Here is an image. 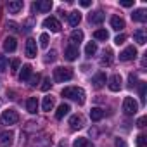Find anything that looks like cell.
Wrapping results in <instances>:
<instances>
[{"mask_svg":"<svg viewBox=\"0 0 147 147\" xmlns=\"http://www.w3.org/2000/svg\"><path fill=\"white\" fill-rule=\"evenodd\" d=\"M62 97L71 99V100H76L80 106L85 104V90L80 87H66L62 90Z\"/></svg>","mask_w":147,"mask_h":147,"instance_id":"6da1fadb","label":"cell"},{"mask_svg":"<svg viewBox=\"0 0 147 147\" xmlns=\"http://www.w3.org/2000/svg\"><path fill=\"white\" fill-rule=\"evenodd\" d=\"M71 78H73L71 67H55V69H54V80H55L57 83H64V82H67V80H71Z\"/></svg>","mask_w":147,"mask_h":147,"instance_id":"7a4b0ae2","label":"cell"},{"mask_svg":"<svg viewBox=\"0 0 147 147\" xmlns=\"http://www.w3.org/2000/svg\"><path fill=\"white\" fill-rule=\"evenodd\" d=\"M19 121V114H18V111H14V109H7V111H4L2 113V116H0V123L2 125H16Z\"/></svg>","mask_w":147,"mask_h":147,"instance_id":"3957f363","label":"cell"},{"mask_svg":"<svg viewBox=\"0 0 147 147\" xmlns=\"http://www.w3.org/2000/svg\"><path fill=\"white\" fill-rule=\"evenodd\" d=\"M137 111H138L137 100L133 97H125V100H123V113L126 116H133V114H137Z\"/></svg>","mask_w":147,"mask_h":147,"instance_id":"277c9868","label":"cell"},{"mask_svg":"<svg viewBox=\"0 0 147 147\" xmlns=\"http://www.w3.org/2000/svg\"><path fill=\"white\" fill-rule=\"evenodd\" d=\"M85 126V118L82 114H73L69 118V128L71 130H80Z\"/></svg>","mask_w":147,"mask_h":147,"instance_id":"5b68a950","label":"cell"},{"mask_svg":"<svg viewBox=\"0 0 147 147\" xmlns=\"http://www.w3.org/2000/svg\"><path fill=\"white\" fill-rule=\"evenodd\" d=\"M14 142V133L11 130H5L0 133V147H11Z\"/></svg>","mask_w":147,"mask_h":147,"instance_id":"8992f818","label":"cell"},{"mask_svg":"<svg viewBox=\"0 0 147 147\" xmlns=\"http://www.w3.org/2000/svg\"><path fill=\"white\" fill-rule=\"evenodd\" d=\"M135 57H137V49H135L133 45L126 47V49L119 54V61H123V62H128V61H131V59H135Z\"/></svg>","mask_w":147,"mask_h":147,"instance_id":"52a82bcc","label":"cell"},{"mask_svg":"<svg viewBox=\"0 0 147 147\" xmlns=\"http://www.w3.org/2000/svg\"><path fill=\"white\" fill-rule=\"evenodd\" d=\"M24 54H26V57H30V59L36 57V42H35L33 38H28V40H26V45H24Z\"/></svg>","mask_w":147,"mask_h":147,"instance_id":"ba28073f","label":"cell"},{"mask_svg":"<svg viewBox=\"0 0 147 147\" xmlns=\"http://www.w3.org/2000/svg\"><path fill=\"white\" fill-rule=\"evenodd\" d=\"M43 28L50 30L52 33H57V31H61V23H59L55 18H47V19L43 21Z\"/></svg>","mask_w":147,"mask_h":147,"instance_id":"9c48e42d","label":"cell"},{"mask_svg":"<svg viewBox=\"0 0 147 147\" xmlns=\"http://www.w3.org/2000/svg\"><path fill=\"white\" fill-rule=\"evenodd\" d=\"M109 90L111 92H119L121 90V76L119 75H113L111 78H109Z\"/></svg>","mask_w":147,"mask_h":147,"instance_id":"30bf717a","label":"cell"},{"mask_svg":"<svg viewBox=\"0 0 147 147\" xmlns=\"http://www.w3.org/2000/svg\"><path fill=\"white\" fill-rule=\"evenodd\" d=\"M50 9H52V2H50V0H42V2H35V4H33V11L49 12Z\"/></svg>","mask_w":147,"mask_h":147,"instance_id":"8fae6325","label":"cell"},{"mask_svg":"<svg viewBox=\"0 0 147 147\" xmlns=\"http://www.w3.org/2000/svg\"><path fill=\"white\" fill-rule=\"evenodd\" d=\"M23 0H12V2H9L7 4V11L11 12V14H18L19 11H23Z\"/></svg>","mask_w":147,"mask_h":147,"instance_id":"7c38bea8","label":"cell"},{"mask_svg":"<svg viewBox=\"0 0 147 147\" xmlns=\"http://www.w3.org/2000/svg\"><path fill=\"white\" fill-rule=\"evenodd\" d=\"M16 49H18V40L14 36H7L4 40V50L5 52H14Z\"/></svg>","mask_w":147,"mask_h":147,"instance_id":"4fadbf2b","label":"cell"},{"mask_svg":"<svg viewBox=\"0 0 147 147\" xmlns=\"http://www.w3.org/2000/svg\"><path fill=\"white\" fill-rule=\"evenodd\" d=\"M69 40H71V45H75V47H78L82 42H83V31L82 30H75L71 33V36H69Z\"/></svg>","mask_w":147,"mask_h":147,"instance_id":"5bb4252c","label":"cell"},{"mask_svg":"<svg viewBox=\"0 0 147 147\" xmlns=\"http://www.w3.org/2000/svg\"><path fill=\"white\" fill-rule=\"evenodd\" d=\"M104 12L102 11H95V12H92V14H88V21H90V24H100L102 21H104Z\"/></svg>","mask_w":147,"mask_h":147,"instance_id":"9a60e30c","label":"cell"},{"mask_svg":"<svg viewBox=\"0 0 147 147\" xmlns=\"http://www.w3.org/2000/svg\"><path fill=\"white\" fill-rule=\"evenodd\" d=\"M92 83H94V88H102L104 85H106V75L100 71V73H97V75L94 76V80H92Z\"/></svg>","mask_w":147,"mask_h":147,"instance_id":"2e32d148","label":"cell"},{"mask_svg":"<svg viewBox=\"0 0 147 147\" xmlns=\"http://www.w3.org/2000/svg\"><path fill=\"white\" fill-rule=\"evenodd\" d=\"M64 57H66L67 61H75V59L78 57V47L67 45V47H66V52H64Z\"/></svg>","mask_w":147,"mask_h":147,"instance_id":"e0dca14e","label":"cell"},{"mask_svg":"<svg viewBox=\"0 0 147 147\" xmlns=\"http://www.w3.org/2000/svg\"><path fill=\"white\" fill-rule=\"evenodd\" d=\"M67 21H69V24H71V26H78V24H80V21H82V14H80L78 11H73V12H69V14H67Z\"/></svg>","mask_w":147,"mask_h":147,"instance_id":"ac0fdd59","label":"cell"},{"mask_svg":"<svg viewBox=\"0 0 147 147\" xmlns=\"http://www.w3.org/2000/svg\"><path fill=\"white\" fill-rule=\"evenodd\" d=\"M26 109H28V113L35 114V113L38 111V99H36V97H30V99L26 100Z\"/></svg>","mask_w":147,"mask_h":147,"instance_id":"d6986e66","label":"cell"},{"mask_svg":"<svg viewBox=\"0 0 147 147\" xmlns=\"http://www.w3.org/2000/svg\"><path fill=\"white\" fill-rule=\"evenodd\" d=\"M31 69H33V67H31L30 64H24V66H23V69H21V73H19V80H21V82H28V80H30Z\"/></svg>","mask_w":147,"mask_h":147,"instance_id":"ffe728a7","label":"cell"},{"mask_svg":"<svg viewBox=\"0 0 147 147\" xmlns=\"http://www.w3.org/2000/svg\"><path fill=\"white\" fill-rule=\"evenodd\" d=\"M111 26H113V30L121 31V30L125 28V21H123L119 16H113V18H111Z\"/></svg>","mask_w":147,"mask_h":147,"instance_id":"44dd1931","label":"cell"},{"mask_svg":"<svg viewBox=\"0 0 147 147\" xmlns=\"http://www.w3.org/2000/svg\"><path fill=\"white\" fill-rule=\"evenodd\" d=\"M131 19H133V21H137V23H145L147 14H145V11H144V9H137V11L131 14Z\"/></svg>","mask_w":147,"mask_h":147,"instance_id":"7402d4cb","label":"cell"},{"mask_svg":"<svg viewBox=\"0 0 147 147\" xmlns=\"http://www.w3.org/2000/svg\"><path fill=\"white\" fill-rule=\"evenodd\" d=\"M100 64H102V66H111V64H113V50H111V49H106V50H104V55H102V59H100Z\"/></svg>","mask_w":147,"mask_h":147,"instance_id":"603a6c76","label":"cell"},{"mask_svg":"<svg viewBox=\"0 0 147 147\" xmlns=\"http://www.w3.org/2000/svg\"><path fill=\"white\" fill-rule=\"evenodd\" d=\"M69 111H71L69 104H61V106L57 107V111H55V118H57V119H62V118H64Z\"/></svg>","mask_w":147,"mask_h":147,"instance_id":"cb8c5ba5","label":"cell"},{"mask_svg":"<svg viewBox=\"0 0 147 147\" xmlns=\"http://www.w3.org/2000/svg\"><path fill=\"white\" fill-rule=\"evenodd\" d=\"M90 118H92V121H100V119L104 118V111H102L100 107H92Z\"/></svg>","mask_w":147,"mask_h":147,"instance_id":"d4e9b609","label":"cell"},{"mask_svg":"<svg viewBox=\"0 0 147 147\" xmlns=\"http://www.w3.org/2000/svg\"><path fill=\"white\" fill-rule=\"evenodd\" d=\"M133 40L138 43V45H144L147 40H145V31L144 30H137L135 33H133Z\"/></svg>","mask_w":147,"mask_h":147,"instance_id":"484cf974","label":"cell"},{"mask_svg":"<svg viewBox=\"0 0 147 147\" xmlns=\"http://www.w3.org/2000/svg\"><path fill=\"white\" fill-rule=\"evenodd\" d=\"M42 107H43V111H52V107H54V97H50V95H47V97H43V102H42Z\"/></svg>","mask_w":147,"mask_h":147,"instance_id":"4316f807","label":"cell"},{"mask_svg":"<svg viewBox=\"0 0 147 147\" xmlns=\"http://www.w3.org/2000/svg\"><path fill=\"white\" fill-rule=\"evenodd\" d=\"M73 145H75V147H94L88 142V138H85V137H78L75 142H73Z\"/></svg>","mask_w":147,"mask_h":147,"instance_id":"83f0119b","label":"cell"},{"mask_svg":"<svg viewBox=\"0 0 147 147\" xmlns=\"http://www.w3.org/2000/svg\"><path fill=\"white\" fill-rule=\"evenodd\" d=\"M95 52H97V43H95V42H88L87 47H85V55H87V57H92Z\"/></svg>","mask_w":147,"mask_h":147,"instance_id":"f1b7e54d","label":"cell"},{"mask_svg":"<svg viewBox=\"0 0 147 147\" xmlns=\"http://www.w3.org/2000/svg\"><path fill=\"white\" fill-rule=\"evenodd\" d=\"M94 38H95V40H104V42H106V40L109 38V33H107L106 30H95V31H94Z\"/></svg>","mask_w":147,"mask_h":147,"instance_id":"f546056e","label":"cell"},{"mask_svg":"<svg viewBox=\"0 0 147 147\" xmlns=\"http://www.w3.org/2000/svg\"><path fill=\"white\" fill-rule=\"evenodd\" d=\"M145 88H147V83H145V82H140V85H138V94H140L142 104H145Z\"/></svg>","mask_w":147,"mask_h":147,"instance_id":"4dcf8cb0","label":"cell"},{"mask_svg":"<svg viewBox=\"0 0 147 147\" xmlns=\"http://www.w3.org/2000/svg\"><path fill=\"white\" fill-rule=\"evenodd\" d=\"M40 47L42 49H47L49 47V35L47 33H42L40 35Z\"/></svg>","mask_w":147,"mask_h":147,"instance_id":"1f68e13d","label":"cell"},{"mask_svg":"<svg viewBox=\"0 0 147 147\" xmlns=\"http://www.w3.org/2000/svg\"><path fill=\"white\" fill-rule=\"evenodd\" d=\"M5 69H7V57L0 55V73H4Z\"/></svg>","mask_w":147,"mask_h":147,"instance_id":"d6a6232c","label":"cell"},{"mask_svg":"<svg viewBox=\"0 0 147 147\" xmlns=\"http://www.w3.org/2000/svg\"><path fill=\"white\" fill-rule=\"evenodd\" d=\"M125 40H126V35H118V36L114 38V43H116V45H121V43H125Z\"/></svg>","mask_w":147,"mask_h":147,"instance_id":"836d02e7","label":"cell"},{"mask_svg":"<svg viewBox=\"0 0 147 147\" xmlns=\"http://www.w3.org/2000/svg\"><path fill=\"white\" fill-rule=\"evenodd\" d=\"M19 66H21V61H19V59H14V61L11 62V69H12V71H18Z\"/></svg>","mask_w":147,"mask_h":147,"instance_id":"e575fe53","label":"cell"},{"mask_svg":"<svg viewBox=\"0 0 147 147\" xmlns=\"http://www.w3.org/2000/svg\"><path fill=\"white\" fill-rule=\"evenodd\" d=\"M137 142H138V147H145V142H147V137H145V135H138V138H137Z\"/></svg>","mask_w":147,"mask_h":147,"instance_id":"d590c367","label":"cell"},{"mask_svg":"<svg viewBox=\"0 0 147 147\" xmlns=\"http://www.w3.org/2000/svg\"><path fill=\"white\" fill-rule=\"evenodd\" d=\"M50 85H52V83H50V78H45V80H43V85H42V90L47 92V90L50 88Z\"/></svg>","mask_w":147,"mask_h":147,"instance_id":"8d00e7d4","label":"cell"},{"mask_svg":"<svg viewBox=\"0 0 147 147\" xmlns=\"http://www.w3.org/2000/svg\"><path fill=\"white\" fill-rule=\"evenodd\" d=\"M128 80H130V87L133 88V87L137 85V83H135V82H137V76L133 75V73H130V76H128Z\"/></svg>","mask_w":147,"mask_h":147,"instance_id":"74e56055","label":"cell"},{"mask_svg":"<svg viewBox=\"0 0 147 147\" xmlns=\"http://www.w3.org/2000/svg\"><path fill=\"white\" fill-rule=\"evenodd\" d=\"M38 82H40V75H35V76L30 80V85H31V87H36V83H38Z\"/></svg>","mask_w":147,"mask_h":147,"instance_id":"f35d334b","label":"cell"},{"mask_svg":"<svg viewBox=\"0 0 147 147\" xmlns=\"http://www.w3.org/2000/svg\"><path fill=\"white\" fill-rule=\"evenodd\" d=\"M114 145H116V147H126V142H125L123 138H116V140H114Z\"/></svg>","mask_w":147,"mask_h":147,"instance_id":"ab89813d","label":"cell"},{"mask_svg":"<svg viewBox=\"0 0 147 147\" xmlns=\"http://www.w3.org/2000/svg\"><path fill=\"white\" fill-rule=\"evenodd\" d=\"M7 28H9V30H11V31H18V30H19V28H18V24H16V23H7Z\"/></svg>","mask_w":147,"mask_h":147,"instance_id":"60d3db41","label":"cell"},{"mask_svg":"<svg viewBox=\"0 0 147 147\" xmlns=\"http://www.w3.org/2000/svg\"><path fill=\"white\" fill-rule=\"evenodd\" d=\"M47 61H55V50H50L47 54Z\"/></svg>","mask_w":147,"mask_h":147,"instance_id":"b9f144b4","label":"cell"},{"mask_svg":"<svg viewBox=\"0 0 147 147\" xmlns=\"http://www.w3.org/2000/svg\"><path fill=\"white\" fill-rule=\"evenodd\" d=\"M123 7H131L133 5V2H131V0H123V2H119Z\"/></svg>","mask_w":147,"mask_h":147,"instance_id":"7bdbcfd3","label":"cell"},{"mask_svg":"<svg viewBox=\"0 0 147 147\" xmlns=\"http://www.w3.org/2000/svg\"><path fill=\"white\" fill-rule=\"evenodd\" d=\"M137 126L144 128V126H145V118H140V119H138V123H137Z\"/></svg>","mask_w":147,"mask_h":147,"instance_id":"ee69618b","label":"cell"},{"mask_svg":"<svg viewBox=\"0 0 147 147\" xmlns=\"http://www.w3.org/2000/svg\"><path fill=\"white\" fill-rule=\"evenodd\" d=\"M80 4H82V7H90V4H92V2H90V0H82Z\"/></svg>","mask_w":147,"mask_h":147,"instance_id":"f6af8a7d","label":"cell"}]
</instances>
